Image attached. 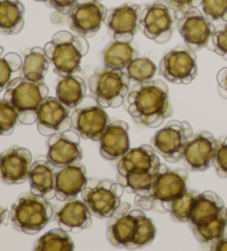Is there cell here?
Returning <instances> with one entry per match:
<instances>
[{
    "instance_id": "1",
    "label": "cell",
    "mask_w": 227,
    "mask_h": 251,
    "mask_svg": "<svg viewBox=\"0 0 227 251\" xmlns=\"http://www.w3.org/2000/svg\"><path fill=\"white\" fill-rule=\"evenodd\" d=\"M125 107L138 124L147 127H159L172 115L169 86L162 80L138 82L126 95Z\"/></svg>"
},
{
    "instance_id": "2",
    "label": "cell",
    "mask_w": 227,
    "mask_h": 251,
    "mask_svg": "<svg viewBox=\"0 0 227 251\" xmlns=\"http://www.w3.org/2000/svg\"><path fill=\"white\" fill-rule=\"evenodd\" d=\"M46 54L56 75H77L81 70L82 58L89 52L86 38L69 31H59L46 43Z\"/></svg>"
},
{
    "instance_id": "3",
    "label": "cell",
    "mask_w": 227,
    "mask_h": 251,
    "mask_svg": "<svg viewBox=\"0 0 227 251\" xmlns=\"http://www.w3.org/2000/svg\"><path fill=\"white\" fill-rule=\"evenodd\" d=\"M187 179L189 172L185 168L172 170L160 164L150 195L135 202L144 209L154 208L160 213H169L172 202L187 190Z\"/></svg>"
},
{
    "instance_id": "4",
    "label": "cell",
    "mask_w": 227,
    "mask_h": 251,
    "mask_svg": "<svg viewBox=\"0 0 227 251\" xmlns=\"http://www.w3.org/2000/svg\"><path fill=\"white\" fill-rule=\"evenodd\" d=\"M54 214V207L48 199L29 192L21 194L11 205L9 219L16 230L36 235L51 222Z\"/></svg>"
},
{
    "instance_id": "5",
    "label": "cell",
    "mask_w": 227,
    "mask_h": 251,
    "mask_svg": "<svg viewBox=\"0 0 227 251\" xmlns=\"http://www.w3.org/2000/svg\"><path fill=\"white\" fill-rule=\"evenodd\" d=\"M48 94L49 89L43 82H33L17 76L7 85L3 98L15 107L19 123L30 125L36 123L39 107Z\"/></svg>"
},
{
    "instance_id": "6",
    "label": "cell",
    "mask_w": 227,
    "mask_h": 251,
    "mask_svg": "<svg viewBox=\"0 0 227 251\" xmlns=\"http://www.w3.org/2000/svg\"><path fill=\"white\" fill-rule=\"evenodd\" d=\"M131 79L125 71L108 67L100 68L89 77L91 94L104 109L119 107L129 93Z\"/></svg>"
},
{
    "instance_id": "7",
    "label": "cell",
    "mask_w": 227,
    "mask_h": 251,
    "mask_svg": "<svg viewBox=\"0 0 227 251\" xmlns=\"http://www.w3.org/2000/svg\"><path fill=\"white\" fill-rule=\"evenodd\" d=\"M124 188L112 179L88 178L82 190V199L92 215L100 219H108L115 214L122 205L121 197Z\"/></svg>"
},
{
    "instance_id": "8",
    "label": "cell",
    "mask_w": 227,
    "mask_h": 251,
    "mask_svg": "<svg viewBox=\"0 0 227 251\" xmlns=\"http://www.w3.org/2000/svg\"><path fill=\"white\" fill-rule=\"evenodd\" d=\"M177 18L178 12L167 0H158L143 7L139 28L146 38L164 45L171 40Z\"/></svg>"
},
{
    "instance_id": "9",
    "label": "cell",
    "mask_w": 227,
    "mask_h": 251,
    "mask_svg": "<svg viewBox=\"0 0 227 251\" xmlns=\"http://www.w3.org/2000/svg\"><path fill=\"white\" fill-rule=\"evenodd\" d=\"M111 121L104 107L92 98H85L71 113V127L84 140L100 141Z\"/></svg>"
},
{
    "instance_id": "10",
    "label": "cell",
    "mask_w": 227,
    "mask_h": 251,
    "mask_svg": "<svg viewBox=\"0 0 227 251\" xmlns=\"http://www.w3.org/2000/svg\"><path fill=\"white\" fill-rule=\"evenodd\" d=\"M193 137V128L185 121H170L155 133L152 146L160 156L169 163L181 161L185 146Z\"/></svg>"
},
{
    "instance_id": "11",
    "label": "cell",
    "mask_w": 227,
    "mask_h": 251,
    "mask_svg": "<svg viewBox=\"0 0 227 251\" xmlns=\"http://www.w3.org/2000/svg\"><path fill=\"white\" fill-rule=\"evenodd\" d=\"M164 79L174 84H189L198 76V57L186 45L174 48L164 54L159 66Z\"/></svg>"
},
{
    "instance_id": "12",
    "label": "cell",
    "mask_w": 227,
    "mask_h": 251,
    "mask_svg": "<svg viewBox=\"0 0 227 251\" xmlns=\"http://www.w3.org/2000/svg\"><path fill=\"white\" fill-rule=\"evenodd\" d=\"M108 9L100 0H78L68 14V25L81 37L95 36L107 20Z\"/></svg>"
},
{
    "instance_id": "13",
    "label": "cell",
    "mask_w": 227,
    "mask_h": 251,
    "mask_svg": "<svg viewBox=\"0 0 227 251\" xmlns=\"http://www.w3.org/2000/svg\"><path fill=\"white\" fill-rule=\"evenodd\" d=\"M176 28L185 45L195 52L207 47L216 29L198 8L178 14Z\"/></svg>"
},
{
    "instance_id": "14",
    "label": "cell",
    "mask_w": 227,
    "mask_h": 251,
    "mask_svg": "<svg viewBox=\"0 0 227 251\" xmlns=\"http://www.w3.org/2000/svg\"><path fill=\"white\" fill-rule=\"evenodd\" d=\"M80 141L81 136L74 129L50 135L47 142V159L57 168L80 163L84 157Z\"/></svg>"
},
{
    "instance_id": "15",
    "label": "cell",
    "mask_w": 227,
    "mask_h": 251,
    "mask_svg": "<svg viewBox=\"0 0 227 251\" xmlns=\"http://www.w3.org/2000/svg\"><path fill=\"white\" fill-rule=\"evenodd\" d=\"M143 7L128 2L108 12L107 27L109 34L115 41L131 42L140 29Z\"/></svg>"
},
{
    "instance_id": "16",
    "label": "cell",
    "mask_w": 227,
    "mask_h": 251,
    "mask_svg": "<svg viewBox=\"0 0 227 251\" xmlns=\"http://www.w3.org/2000/svg\"><path fill=\"white\" fill-rule=\"evenodd\" d=\"M32 155L28 149L12 146L0 153V180L6 185H20L29 178Z\"/></svg>"
},
{
    "instance_id": "17",
    "label": "cell",
    "mask_w": 227,
    "mask_h": 251,
    "mask_svg": "<svg viewBox=\"0 0 227 251\" xmlns=\"http://www.w3.org/2000/svg\"><path fill=\"white\" fill-rule=\"evenodd\" d=\"M217 140L212 133L203 131L193 135L185 146L182 159L190 172H204L213 165Z\"/></svg>"
},
{
    "instance_id": "18",
    "label": "cell",
    "mask_w": 227,
    "mask_h": 251,
    "mask_svg": "<svg viewBox=\"0 0 227 251\" xmlns=\"http://www.w3.org/2000/svg\"><path fill=\"white\" fill-rule=\"evenodd\" d=\"M67 106L58 99L47 97L37 113V128L41 135L50 136L71 127V115Z\"/></svg>"
},
{
    "instance_id": "19",
    "label": "cell",
    "mask_w": 227,
    "mask_h": 251,
    "mask_svg": "<svg viewBox=\"0 0 227 251\" xmlns=\"http://www.w3.org/2000/svg\"><path fill=\"white\" fill-rule=\"evenodd\" d=\"M123 206L121 205L115 214L110 217L107 235L112 246L130 249L138 229L139 217L143 210L130 209V206L123 209Z\"/></svg>"
},
{
    "instance_id": "20",
    "label": "cell",
    "mask_w": 227,
    "mask_h": 251,
    "mask_svg": "<svg viewBox=\"0 0 227 251\" xmlns=\"http://www.w3.org/2000/svg\"><path fill=\"white\" fill-rule=\"evenodd\" d=\"M86 181V170L81 162L57 168L55 178L56 197L61 201L77 198L84 190Z\"/></svg>"
},
{
    "instance_id": "21",
    "label": "cell",
    "mask_w": 227,
    "mask_h": 251,
    "mask_svg": "<svg viewBox=\"0 0 227 251\" xmlns=\"http://www.w3.org/2000/svg\"><path fill=\"white\" fill-rule=\"evenodd\" d=\"M99 142L103 158L108 161L120 159L130 150L129 125L124 121H111Z\"/></svg>"
},
{
    "instance_id": "22",
    "label": "cell",
    "mask_w": 227,
    "mask_h": 251,
    "mask_svg": "<svg viewBox=\"0 0 227 251\" xmlns=\"http://www.w3.org/2000/svg\"><path fill=\"white\" fill-rule=\"evenodd\" d=\"M60 228L68 232H80L92 225V213L82 199H69L56 216Z\"/></svg>"
},
{
    "instance_id": "23",
    "label": "cell",
    "mask_w": 227,
    "mask_h": 251,
    "mask_svg": "<svg viewBox=\"0 0 227 251\" xmlns=\"http://www.w3.org/2000/svg\"><path fill=\"white\" fill-rule=\"evenodd\" d=\"M160 158L153 146L143 144L134 149H130L117 163L119 174L129 173H147L158 170Z\"/></svg>"
},
{
    "instance_id": "24",
    "label": "cell",
    "mask_w": 227,
    "mask_h": 251,
    "mask_svg": "<svg viewBox=\"0 0 227 251\" xmlns=\"http://www.w3.org/2000/svg\"><path fill=\"white\" fill-rule=\"evenodd\" d=\"M225 204L223 199L214 192L199 193L192 207L189 223L192 228L202 226L218 216L225 213Z\"/></svg>"
},
{
    "instance_id": "25",
    "label": "cell",
    "mask_w": 227,
    "mask_h": 251,
    "mask_svg": "<svg viewBox=\"0 0 227 251\" xmlns=\"http://www.w3.org/2000/svg\"><path fill=\"white\" fill-rule=\"evenodd\" d=\"M57 167L47 158H38L34 161L29 172V184L31 192L40 195L48 201L56 197V178Z\"/></svg>"
},
{
    "instance_id": "26",
    "label": "cell",
    "mask_w": 227,
    "mask_h": 251,
    "mask_svg": "<svg viewBox=\"0 0 227 251\" xmlns=\"http://www.w3.org/2000/svg\"><path fill=\"white\" fill-rule=\"evenodd\" d=\"M85 80L76 75L60 76L56 88V97L69 110H74L86 97Z\"/></svg>"
},
{
    "instance_id": "27",
    "label": "cell",
    "mask_w": 227,
    "mask_h": 251,
    "mask_svg": "<svg viewBox=\"0 0 227 251\" xmlns=\"http://www.w3.org/2000/svg\"><path fill=\"white\" fill-rule=\"evenodd\" d=\"M25 11L20 0H0V33L16 36L23 31Z\"/></svg>"
},
{
    "instance_id": "28",
    "label": "cell",
    "mask_w": 227,
    "mask_h": 251,
    "mask_svg": "<svg viewBox=\"0 0 227 251\" xmlns=\"http://www.w3.org/2000/svg\"><path fill=\"white\" fill-rule=\"evenodd\" d=\"M50 61L43 48L33 47L24 51L21 76L33 82H43L49 70Z\"/></svg>"
},
{
    "instance_id": "29",
    "label": "cell",
    "mask_w": 227,
    "mask_h": 251,
    "mask_svg": "<svg viewBox=\"0 0 227 251\" xmlns=\"http://www.w3.org/2000/svg\"><path fill=\"white\" fill-rule=\"evenodd\" d=\"M155 172L129 173L116 175V180L128 193L135 195V201H142L150 195L154 184Z\"/></svg>"
},
{
    "instance_id": "30",
    "label": "cell",
    "mask_w": 227,
    "mask_h": 251,
    "mask_svg": "<svg viewBox=\"0 0 227 251\" xmlns=\"http://www.w3.org/2000/svg\"><path fill=\"white\" fill-rule=\"evenodd\" d=\"M137 58V51L131 42L113 40L103 51L104 67L124 71L133 59Z\"/></svg>"
},
{
    "instance_id": "31",
    "label": "cell",
    "mask_w": 227,
    "mask_h": 251,
    "mask_svg": "<svg viewBox=\"0 0 227 251\" xmlns=\"http://www.w3.org/2000/svg\"><path fill=\"white\" fill-rule=\"evenodd\" d=\"M74 249V242L68 231L56 228L48 231L33 246L37 251H70Z\"/></svg>"
},
{
    "instance_id": "32",
    "label": "cell",
    "mask_w": 227,
    "mask_h": 251,
    "mask_svg": "<svg viewBox=\"0 0 227 251\" xmlns=\"http://www.w3.org/2000/svg\"><path fill=\"white\" fill-rule=\"evenodd\" d=\"M226 227L227 216L225 210V213L218 216L217 218L202 225V226L192 228V230H193L196 239L204 245L209 246L224 237Z\"/></svg>"
},
{
    "instance_id": "33",
    "label": "cell",
    "mask_w": 227,
    "mask_h": 251,
    "mask_svg": "<svg viewBox=\"0 0 227 251\" xmlns=\"http://www.w3.org/2000/svg\"><path fill=\"white\" fill-rule=\"evenodd\" d=\"M23 67V59L19 54L9 52L0 55V92L6 90L7 85L18 76Z\"/></svg>"
},
{
    "instance_id": "34",
    "label": "cell",
    "mask_w": 227,
    "mask_h": 251,
    "mask_svg": "<svg viewBox=\"0 0 227 251\" xmlns=\"http://www.w3.org/2000/svg\"><path fill=\"white\" fill-rule=\"evenodd\" d=\"M124 71L131 80L138 83V82L153 80L158 68L151 59L137 57L129 63V66L125 68Z\"/></svg>"
},
{
    "instance_id": "35",
    "label": "cell",
    "mask_w": 227,
    "mask_h": 251,
    "mask_svg": "<svg viewBox=\"0 0 227 251\" xmlns=\"http://www.w3.org/2000/svg\"><path fill=\"white\" fill-rule=\"evenodd\" d=\"M198 194L199 192H196V190L187 189L184 194L172 202L169 211L172 220L177 223H189L192 207H193Z\"/></svg>"
},
{
    "instance_id": "36",
    "label": "cell",
    "mask_w": 227,
    "mask_h": 251,
    "mask_svg": "<svg viewBox=\"0 0 227 251\" xmlns=\"http://www.w3.org/2000/svg\"><path fill=\"white\" fill-rule=\"evenodd\" d=\"M155 233L156 230L153 223H152L150 218L146 217L144 211H142L139 217L138 229L137 232H135L132 244H131L130 249H140L150 245L154 240Z\"/></svg>"
},
{
    "instance_id": "37",
    "label": "cell",
    "mask_w": 227,
    "mask_h": 251,
    "mask_svg": "<svg viewBox=\"0 0 227 251\" xmlns=\"http://www.w3.org/2000/svg\"><path fill=\"white\" fill-rule=\"evenodd\" d=\"M18 123L19 119L15 107L5 98L0 99V136L10 135Z\"/></svg>"
},
{
    "instance_id": "38",
    "label": "cell",
    "mask_w": 227,
    "mask_h": 251,
    "mask_svg": "<svg viewBox=\"0 0 227 251\" xmlns=\"http://www.w3.org/2000/svg\"><path fill=\"white\" fill-rule=\"evenodd\" d=\"M202 12L212 23H226L227 0H202Z\"/></svg>"
},
{
    "instance_id": "39",
    "label": "cell",
    "mask_w": 227,
    "mask_h": 251,
    "mask_svg": "<svg viewBox=\"0 0 227 251\" xmlns=\"http://www.w3.org/2000/svg\"><path fill=\"white\" fill-rule=\"evenodd\" d=\"M207 48L214 53L227 60V21L217 25Z\"/></svg>"
},
{
    "instance_id": "40",
    "label": "cell",
    "mask_w": 227,
    "mask_h": 251,
    "mask_svg": "<svg viewBox=\"0 0 227 251\" xmlns=\"http://www.w3.org/2000/svg\"><path fill=\"white\" fill-rule=\"evenodd\" d=\"M213 166L221 178H227V136L217 140Z\"/></svg>"
},
{
    "instance_id": "41",
    "label": "cell",
    "mask_w": 227,
    "mask_h": 251,
    "mask_svg": "<svg viewBox=\"0 0 227 251\" xmlns=\"http://www.w3.org/2000/svg\"><path fill=\"white\" fill-rule=\"evenodd\" d=\"M167 1L174 9H176L178 14L199 8L202 3V0H167Z\"/></svg>"
},
{
    "instance_id": "42",
    "label": "cell",
    "mask_w": 227,
    "mask_h": 251,
    "mask_svg": "<svg viewBox=\"0 0 227 251\" xmlns=\"http://www.w3.org/2000/svg\"><path fill=\"white\" fill-rule=\"evenodd\" d=\"M78 0H47V5L60 14L68 15Z\"/></svg>"
},
{
    "instance_id": "43",
    "label": "cell",
    "mask_w": 227,
    "mask_h": 251,
    "mask_svg": "<svg viewBox=\"0 0 227 251\" xmlns=\"http://www.w3.org/2000/svg\"><path fill=\"white\" fill-rule=\"evenodd\" d=\"M217 90L222 98L227 99V67L221 69L217 73Z\"/></svg>"
},
{
    "instance_id": "44",
    "label": "cell",
    "mask_w": 227,
    "mask_h": 251,
    "mask_svg": "<svg viewBox=\"0 0 227 251\" xmlns=\"http://www.w3.org/2000/svg\"><path fill=\"white\" fill-rule=\"evenodd\" d=\"M209 249L213 251H227V237H223L222 239L213 242L209 245Z\"/></svg>"
},
{
    "instance_id": "45",
    "label": "cell",
    "mask_w": 227,
    "mask_h": 251,
    "mask_svg": "<svg viewBox=\"0 0 227 251\" xmlns=\"http://www.w3.org/2000/svg\"><path fill=\"white\" fill-rule=\"evenodd\" d=\"M7 217H8V210L0 207V226L1 225H7Z\"/></svg>"
},
{
    "instance_id": "46",
    "label": "cell",
    "mask_w": 227,
    "mask_h": 251,
    "mask_svg": "<svg viewBox=\"0 0 227 251\" xmlns=\"http://www.w3.org/2000/svg\"><path fill=\"white\" fill-rule=\"evenodd\" d=\"M2 53H3V48L0 47V55H2Z\"/></svg>"
},
{
    "instance_id": "47",
    "label": "cell",
    "mask_w": 227,
    "mask_h": 251,
    "mask_svg": "<svg viewBox=\"0 0 227 251\" xmlns=\"http://www.w3.org/2000/svg\"><path fill=\"white\" fill-rule=\"evenodd\" d=\"M34 1H39V2H46L47 0H34Z\"/></svg>"
},
{
    "instance_id": "48",
    "label": "cell",
    "mask_w": 227,
    "mask_h": 251,
    "mask_svg": "<svg viewBox=\"0 0 227 251\" xmlns=\"http://www.w3.org/2000/svg\"><path fill=\"white\" fill-rule=\"evenodd\" d=\"M226 216H227V208H226Z\"/></svg>"
}]
</instances>
